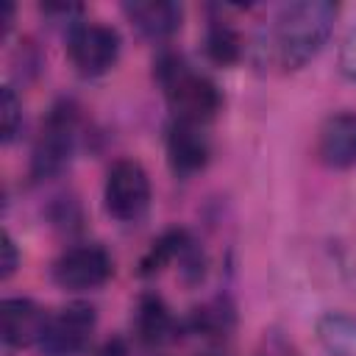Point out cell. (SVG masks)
<instances>
[{"label":"cell","mask_w":356,"mask_h":356,"mask_svg":"<svg viewBox=\"0 0 356 356\" xmlns=\"http://www.w3.org/2000/svg\"><path fill=\"white\" fill-rule=\"evenodd\" d=\"M314 334L328 356H356V317L342 312H325L317 317Z\"/></svg>","instance_id":"7c38bea8"},{"label":"cell","mask_w":356,"mask_h":356,"mask_svg":"<svg viewBox=\"0 0 356 356\" xmlns=\"http://www.w3.org/2000/svg\"><path fill=\"white\" fill-rule=\"evenodd\" d=\"M206 356H217V353H206Z\"/></svg>","instance_id":"44dd1931"},{"label":"cell","mask_w":356,"mask_h":356,"mask_svg":"<svg viewBox=\"0 0 356 356\" xmlns=\"http://www.w3.org/2000/svg\"><path fill=\"white\" fill-rule=\"evenodd\" d=\"M103 203H106V211L120 222L139 220L150 203V178L145 167L134 159L114 161L106 175Z\"/></svg>","instance_id":"277c9868"},{"label":"cell","mask_w":356,"mask_h":356,"mask_svg":"<svg viewBox=\"0 0 356 356\" xmlns=\"http://www.w3.org/2000/svg\"><path fill=\"white\" fill-rule=\"evenodd\" d=\"M3 320V342L8 348H31L39 345L50 314L31 298H6L0 309Z\"/></svg>","instance_id":"9c48e42d"},{"label":"cell","mask_w":356,"mask_h":356,"mask_svg":"<svg viewBox=\"0 0 356 356\" xmlns=\"http://www.w3.org/2000/svg\"><path fill=\"white\" fill-rule=\"evenodd\" d=\"M206 56L220 64V67H231L242 58V36L234 25H228L225 19H211L209 31H206Z\"/></svg>","instance_id":"5bb4252c"},{"label":"cell","mask_w":356,"mask_h":356,"mask_svg":"<svg viewBox=\"0 0 356 356\" xmlns=\"http://www.w3.org/2000/svg\"><path fill=\"white\" fill-rule=\"evenodd\" d=\"M75 136H78V108L72 100H58L50 108L36 136L31 153V178L47 181L58 175L70 164V156L75 150Z\"/></svg>","instance_id":"3957f363"},{"label":"cell","mask_w":356,"mask_h":356,"mask_svg":"<svg viewBox=\"0 0 356 356\" xmlns=\"http://www.w3.org/2000/svg\"><path fill=\"white\" fill-rule=\"evenodd\" d=\"M136 334L145 345H161L172 334V314L159 295H142L136 309Z\"/></svg>","instance_id":"4fadbf2b"},{"label":"cell","mask_w":356,"mask_h":356,"mask_svg":"<svg viewBox=\"0 0 356 356\" xmlns=\"http://www.w3.org/2000/svg\"><path fill=\"white\" fill-rule=\"evenodd\" d=\"M114 273L111 256L100 245H75L53 261V281L61 289H97Z\"/></svg>","instance_id":"52a82bcc"},{"label":"cell","mask_w":356,"mask_h":356,"mask_svg":"<svg viewBox=\"0 0 356 356\" xmlns=\"http://www.w3.org/2000/svg\"><path fill=\"white\" fill-rule=\"evenodd\" d=\"M314 153L328 170L353 167L356 164V114L353 111L331 114L317 131Z\"/></svg>","instance_id":"ba28073f"},{"label":"cell","mask_w":356,"mask_h":356,"mask_svg":"<svg viewBox=\"0 0 356 356\" xmlns=\"http://www.w3.org/2000/svg\"><path fill=\"white\" fill-rule=\"evenodd\" d=\"M103 356H125V350H122V345H120V342H114V345L108 342V345H106V350H103Z\"/></svg>","instance_id":"ffe728a7"},{"label":"cell","mask_w":356,"mask_h":356,"mask_svg":"<svg viewBox=\"0 0 356 356\" xmlns=\"http://www.w3.org/2000/svg\"><path fill=\"white\" fill-rule=\"evenodd\" d=\"M339 6L328 0H300L281 6L264 28L261 53L264 58L284 70L295 72L306 67L331 39Z\"/></svg>","instance_id":"6da1fadb"},{"label":"cell","mask_w":356,"mask_h":356,"mask_svg":"<svg viewBox=\"0 0 356 356\" xmlns=\"http://www.w3.org/2000/svg\"><path fill=\"white\" fill-rule=\"evenodd\" d=\"M122 11L134 22V28L153 42L170 39L184 19V8L172 0H134V3H125Z\"/></svg>","instance_id":"8fae6325"},{"label":"cell","mask_w":356,"mask_h":356,"mask_svg":"<svg viewBox=\"0 0 356 356\" xmlns=\"http://www.w3.org/2000/svg\"><path fill=\"white\" fill-rule=\"evenodd\" d=\"M189 248H192V242H189L186 231L172 228V231L161 234V236L150 245V250L145 253V259H142V264H139V273H142V275H153V273L164 270L172 259H184Z\"/></svg>","instance_id":"9a60e30c"},{"label":"cell","mask_w":356,"mask_h":356,"mask_svg":"<svg viewBox=\"0 0 356 356\" xmlns=\"http://www.w3.org/2000/svg\"><path fill=\"white\" fill-rule=\"evenodd\" d=\"M70 61L83 78L106 75L120 58V33L111 25L100 22H81L70 31Z\"/></svg>","instance_id":"5b68a950"},{"label":"cell","mask_w":356,"mask_h":356,"mask_svg":"<svg viewBox=\"0 0 356 356\" xmlns=\"http://www.w3.org/2000/svg\"><path fill=\"white\" fill-rule=\"evenodd\" d=\"M339 70H342V75L356 81V28L345 36V42L339 47Z\"/></svg>","instance_id":"e0dca14e"},{"label":"cell","mask_w":356,"mask_h":356,"mask_svg":"<svg viewBox=\"0 0 356 356\" xmlns=\"http://www.w3.org/2000/svg\"><path fill=\"white\" fill-rule=\"evenodd\" d=\"M0 111H3V142L8 145L19 125H22V103L14 92V86H3V100H0Z\"/></svg>","instance_id":"2e32d148"},{"label":"cell","mask_w":356,"mask_h":356,"mask_svg":"<svg viewBox=\"0 0 356 356\" xmlns=\"http://www.w3.org/2000/svg\"><path fill=\"white\" fill-rule=\"evenodd\" d=\"M167 156L178 175H192V172L203 170L211 156L203 125L172 120V125L167 128Z\"/></svg>","instance_id":"30bf717a"},{"label":"cell","mask_w":356,"mask_h":356,"mask_svg":"<svg viewBox=\"0 0 356 356\" xmlns=\"http://www.w3.org/2000/svg\"><path fill=\"white\" fill-rule=\"evenodd\" d=\"M97 314L89 303H70L58 314H50L47 328L39 339L42 356H78L95 331Z\"/></svg>","instance_id":"8992f818"},{"label":"cell","mask_w":356,"mask_h":356,"mask_svg":"<svg viewBox=\"0 0 356 356\" xmlns=\"http://www.w3.org/2000/svg\"><path fill=\"white\" fill-rule=\"evenodd\" d=\"M156 75H159V83L164 89L172 120L192 122V125H206L217 117V111L222 106L220 89L206 75L189 70L184 64V58H178L172 53L161 56L159 67H156Z\"/></svg>","instance_id":"7a4b0ae2"},{"label":"cell","mask_w":356,"mask_h":356,"mask_svg":"<svg viewBox=\"0 0 356 356\" xmlns=\"http://www.w3.org/2000/svg\"><path fill=\"white\" fill-rule=\"evenodd\" d=\"M17 264H19V253H17V245H14V239H11V234L6 231L3 234V270H0V275L3 278H11L14 275V270H17Z\"/></svg>","instance_id":"ac0fdd59"},{"label":"cell","mask_w":356,"mask_h":356,"mask_svg":"<svg viewBox=\"0 0 356 356\" xmlns=\"http://www.w3.org/2000/svg\"><path fill=\"white\" fill-rule=\"evenodd\" d=\"M14 22V3H0V36L6 39Z\"/></svg>","instance_id":"d6986e66"}]
</instances>
